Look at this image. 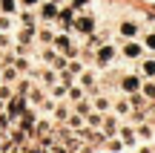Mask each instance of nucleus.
Listing matches in <instances>:
<instances>
[{
  "label": "nucleus",
  "mask_w": 155,
  "mask_h": 153,
  "mask_svg": "<svg viewBox=\"0 0 155 153\" xmlns=\"http://www.w3.org/2000/svg\"><path fill=\"white\" fill-rule=\"evenodd\" d=\"M95 29H98V17H95L92 9L78 12V15H75V20H72V35H78V38H89Z\"/></svg>",
  "instance_id": "1"
},
{
  "label": "nucleus",
  "mask_w": 155,
  "mask_h": 153,
  "mask_svg": "<svg viewBox=\"0 0 155 153\" xmlns=\"http://www.w3.org/2000/svg\"><path fill=\"white\" fill-rule=\"evenodd\" d=\"M115 61H118V43L104 40L101 46H95V67L98 69H109Z\"/></svg>",
  "instance_id": "2"
},
{
  "label": "nucleus",
  "mask_w": 155,
  "mask_h": 153,
  "mask_svg": "<svg viewBox=\"0 0 155 153\" xmlns=\"http://www.w3.org/2000/svg\"><path fill=\"white\" fill-rule=\"evenodd\" d=\"M118 55H121L124 61H141V58L147 55V49H144V43H141L138 38H132V40H121Z\"/></svg>",
  "instance_id": "3"
},
{
  "label": "nucleus",
  "mask_w": 155,
  "mask_h": 153,
  "mask_svg": "<svg viewBox=\"0 0 155 153\" xmlns=\"http://www.w3.org/2000/svg\"><path fill=\"white\" fill-rule=\"evenodd\" d=\"M141 23L135 20V17H124L121 23H118V38L121 40H132V38H141Z\"/></svg>",
  "instance_id": "4"
},
{
  "label": "nucleus",
  "mask_w": 155,
  "mask_h": 153,
  "mask_svg": "<svg viewBox=\"0 0 155 153\" xmlns=\"http://www.w3.org/2000/svg\"><path fill=\"white\" fill-rule=\"evenodd\" d=\"M78 84H81L89 96H92L95 90H101V84H98V69H86V67H83L81 75H78Z\"/></svg>",
  "instance_id": "5"
},
{
  "label": "nucleus",
  "mask_w": 155,
  "mask_h": 153,
  "mask_svg": "<svg viewBox=\"0 0 155 153\" xmlns=\"http://www.w3.org/2000/svg\"><path fill=\"white\" fill-rule=\"evenodd\" d=\"M23 110H26V98L23 96H12L9 101H6V116H9V121H17L23 116Z\"/></svg>",
  "instance_id": "6"
},
{
  "label": "nucleus",
  "mask_w": 155,
  "mask_h": 153,
  "mask_svg": "<svg viewBox=\"0 0 155 153\" xmlns=\"http://www.w3.org/2000/svg\"><path fill=\"white\" fill-rule=\"evenodd\" d=\"M141 81H144V78H141V75H121V81H118V87H121V92H124V96H135V92H138L141 90Z\"/></svg>",
  "instance_id": "7"
},
{
  "label": "nucleus",
  "mask_w": 155,
  "mask_h": 153,
  "mask_svg": "<svg viewBox=\"0 0 155 153\" xmlns=\"http://www.w3.org/2000/svg\"><path fill=\"white\" fill-rule=\"evenodd\" d=\"M89 101H92V110H95V113H109V110H112V98L106 96L104 90H95L92 96H89Z\"/></svg>",
  "instance_id": "8"
},
{
  "label": "nucleus",
  "mask_w": 155,
  "mask_h": 153,
  "mask_svg": "<svg viewBox=\"0 0 155 153\" xmlns=\"http://www.w3.org/2000/svg\"><path fill=\"white\" fill-rule=\"evenodd\" d=\"M58 9H61L58 3H52V0H43V3L38 6V20H40V23H55Z\"/></svg>",
  "instance_id": "9"
},
{
  "label": "nucleus",
  "mask_w": 155,
  "mask_h": 153,
  "mask_svg": "<svg viewBox=\"0 0 155 153\" xmlns=\"http://www.w3.org/2000/svg\"><path fill=\"white\" fill-rule=\"evenodd\" d=\"M118 139H121L124 144H127V150H132L135 144H138V133H135V127H129V124H121L118 127V133H115Z\"/></svg>",
  "instance_id": "10"
},
{
  "label": "nucleus",
  "mask_w": 155,
  "mask_h": 153,
  "mask_svg": "<svg viewBox=\"0 0 155 153\" xmlns=\"http://www.w3.org/2000/svg\"><path fill=\"white\" fill-rule=\"evenodd\" d=\"M17 26H40L38 20V9H17Z\"/></svg>",
  "instance_id": "11"
},
{
  "label": "nucleus",
  "mask_w": 155,
  "mask_h": 153,
  "mask_svg": "<svg viewBox=\"0 0 155 153\" xmlns=\"http://www.w3.org/2000/svg\"><path fill=\"white\" fill-rule=\"evenodd\" d=\"M138 75H141V78H152L155 81V55H144L138 61Z\"/></svg>",
  "instance_id": "12"
},
{
  "label": "nucleus",
  "mask_w": 155,
  "mask_h": 153,
  "mask_svg": "<svg viewBox=\"0 0 155 153\" xmlns=\"http://www.w3.org/2000/svg\"><path fill=\"white\" fill-rule=\"evenodd\" d=\"M135 133H138V142H155V127L147 124V121H141L135 127Z\"/></svg>",
  "instance_id": "13"
},
{
  "label": "nucleus",
  "mask_w": 155,
  "mask_h": 153,
  "mask_svg": "<svg viewBox=\"0 0 155 153\" xmlns=\"http://www.w3.org/2000/svg\"><path fill=\"white\" fill-rule=\"evenodd\" d=\"M104 148H106V153H124V150H127V144H124L118 136H106V144H104Z\"/></svg>",
  "instance_id": "14"
},
{
  "label": "nucleus",
  "mask_w": 155,
  "mask_h": 153,
  "mask_svg": "<svg viewBox=\"0 0 155 153\" xmlns=\"http://www.w3.org/2000/svg\"><path fill=\"white\" fill-rule=\"evenodd\" d=\"M141 96H144L147 98V101H155V81L152 78H144V81H141Z\"/></svg>",
  "instance_id": "15"
},
{
  "label": "nucleus",
  "mask_w": 155,
  "mask_h": 153,
  "mask_svg": "<svg viewBox=\"0 0 155 153\" xmlns=\"http://www.w3.org/2000/svg\"><path fill=\"white\" fill-rule=\"evenodd\" d=\"M141 43H144V49L147 52H152V55H155V29H150V32H141Z\"/></svg>",
  "instance_id": "16"
},
{
  "label": "nucleus",
  "mask_w": 155,
  "mask_h": 153,
  "mask_svg": "<svg viewBox=\"0 0 155 153\" xmlns=\"http://www.w3.org/2000/svg\"><path fill=\"white\" fill-rule=\"evenodd\" d=\"M12 29H17V17L0 12V32H12Z\"/></svg>",
  "instance_id": "17"
},
{
  "label": "nucleus",
  "mask_w": 155,
  "mask_h": 153,
  "mask_svg": "<svg viewBox=\"0 0 155 153\" xmlns=\"http://www.w3.org/2000/svg\"><path fill=\"white\" fill-rule=\"evenodd\" d=\"M20 9V0H0V12L3 15H17Z\"/></svg>",
  "instance_id": "18"
},
{
  "label": "nucleus",
  "mask_w": 155,
  "mask_h": 153,
  "mask_svg": "<svg viewBox=\"0 0 155 153\" xmlns=\"http://www.w3.org/2000/svg\"><path fill=\"white\" fill-rule=\"evenodd\" d=\"M92 3H95V0H69V6H72L75 12H86V9H92Z\"/></svg>",
  "instance_id": "19"
},
{
  "label": "nucleus",
  "mask_w": 155,
  "mask_h": 153,
  "mask_svg": "<svg viewBox=\"0 0 155 153\" xmlns=\"http://www.w3.org/2000/svg\"><path fill=\"white\" fill-rule=\"evenodd\" d=\"M43 0H20V9H38Z\"/></svg>",
  "instance_id": "20"
},
{
  "label": "nucleus",
  "mask_w": 155,
  "mask_h": 153,
  "mask_svg": "<svg viewBox=\"0 0 155 153\" xmlns=\"http://www.w3.org/2000/svg\"><path fill=\"white\" fill-rule=\"evenodd\" d=\"M138 153H155V144H152V142H144V144L138 148Z\"/></svg>",
  "instance_id": "21"
}]
</instances>
